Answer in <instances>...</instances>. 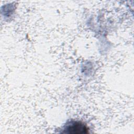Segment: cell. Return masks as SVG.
<instances>
[{"instance_id": "6da1fadb", "label": "cell", "mask_w": 134, "mask_h": 134, "mask_svg": "<svg viewBox=\"0 0 134 134\" xmlns=\"http://www.w3.org/2000/svg\"><path fill=\"white\" fill-rule=\"evenodd\" d=\"M64 130L67 132L71 133H85L87 131V128L83 123L80 121H72L68 124Z\"/></svg>"}]
</instances>
